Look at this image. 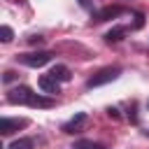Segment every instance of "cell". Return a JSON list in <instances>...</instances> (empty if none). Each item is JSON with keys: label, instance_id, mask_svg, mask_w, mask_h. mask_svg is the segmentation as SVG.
<instances>
[{"label": "cell", "instance_id": "cell-1", "mask_svg": "<svg viewBox=\"0 0 149 149\" xmlns=\"http://www.w3.org/2000/svg\"><path fill=\"white\" fill-rule=\"evenodd\" d=\"M7 102L9 105H30V107H54L51 98L33 93L28 86H16V88L7 91Z\"/></svg>", "mask_w": 149, "mask_h": 149}, {"label": "cell", "instance_id": "cell-2", "mask_svg": "<svg viewBox=\"0 0 149 149\" xmlns=\"http://www.w3.org/2000/svg\"><path fill=\"white\" fill-rule=\"evenodd\" d=\"M119 74H121V70H119V68H102V70H98L93 77H88V79H86V86H88V88L105 86V84H109V81L119 79Z\"/></svg>", "mask_w": 149, "mask_h": 149}, {"label": "cell", "instance_id": "cell-3", "mask_svg": "<svg viewBox=\"0 0 149 149\" xmlns=\"http://www.w3.org/2000/svg\"><path fill=\"white\" fill-rule=\"evenodd\" d=\"M51 51H33V54H19L16 61L21 65H28V68H42L47 63H51Z\"/></svg>", "mask_w": 149, "mask_h": 149}, {"label": "cell", "instance_id": "cell-4", "mask_svg": "<svg viewBox=\"0 0 149 149\" xmlns=\"http://www.w3.org/2000/svg\"><path fill=\"white\" fill-rule=\"evenodd\" d=\"M126 9L123 7H119V5H107V7H102V9H98V12H93V23H102V21H112V19H116V16H121Z\"/></svg>", "mask_w": 149, "mask_h": 149}, {"label": "cell", "instance_id": "cell-5", "mask_svg": "<svg viewBox=\"0 0 149 149\" xmlns=\"http://www.w3.org/2000/svg\"><path fill=\"white\" fill-rule=\"evenodd\" d=\"M84 123H86V114H84V112H77L70 121L63 123V133H68V135H72V133H81Z\"/></svg>", "mask_w": 149, "mask_h": 149}, {"label": "cell", "instance_id": "cell-6", "mask_svg": "<svg viewBox=\"0 0 149 149\" xmlns=\"http://www.w3.org/2000/svg\"><path fill=\"white\" fill-rule=\"evenodd\" d=\"M23 126H28V119H9V116L0 119V133L2 135H9V133H14V130H19Z\"/></svg>", "mask_w": 149, "mask_h": 149}, {"label": "cell", "instance_id": "cell-7", "mask_svg": "<svg viewBox=\"0 0 149 149\" xmlns=\"http://www.w3.org/2000/svg\"><path fill=\"white\" fill-rule=\"evenodd\" d=\"M37 86H40L44 93H49V95H56V93H61V81H56L51 74H42V77L37 79Z\"/></svg>", "mask_w": 149, "mask_h": 149}, {"label": "cell", "instance_id": "cell-8", "mask_svg": "<svg viewBox=\"0 0 149 149\" xmlns=\"http://www.w3.org/2000/svg\"><path fill=\"white\" fill-rule=\"evenodd\" d=\"M49 74H51L56 81H61V84H65V81H70V79H72L70 68H68V65H61V63H56V65L49 70Z\"/></svg>", "mask_w": 149, "mask_h": 149}, {"label": "cell", "instance_id": "cell-9", "mask_svg": "<svg viewBox=\"0 0 149 149\" xmlns=\"http://www.w3.org/2000/svg\"><path fill=\"white\" fill-rule=\"evenodd\" d=\"M123 35H126V28H123V26H114L112 30L105 33V42H107V44H116V42L123 40Z\"/></svg>", "mask_w": 149, "mask_h": 149}, {"label": "cell", "instance_id": "cell-10", "mask_svg": "<svg viewBox=\"0 0 149 149\" xmlns=\"http://www.w3.org/2000/svg\"><path fill=\"white\" fill-rule=\"evenodd\" d=\"M7 149H35V140H33V137H19V140H14Z\"/></svg>", "mask_w": 149, "mask_h": 149}, {"label": "cell", "instance_id": "cell-11", "mask_svg": "<svg viewBox=\"0 0 149 149\" xmlns=\"http://www.w3.org/2000/svg\"><path fill=\"white\" fill-rule=\"evenodd\" d=\"M72 149H107V147L100 142H93V140H77L72 144Z\"/></svg>", "mask_w": 149, "mask_h": 149}, {"label": "cell", "instance_id": "cell-12", "mask_svg": "<svg viewBox=\"0 0 149 149\" xmlns=\"http://www.w3.org/2000/svg\"><path fill=\"white\" fill-rule=\"evenodd\" d=\"M12 37H14V30H12L9 26H2V28H0V40H2V42H12Z\"/></svg>", "mask_w": 149, "mask_h": 149}, {"label": "cell", "instance_id": "cell-13", "mask_svg": "<svg viewBox=\"0 0 149 149\" xmlns=\"http://www.w3.org/2000/svg\"><path fill=\"white\" fill-rule=\"evenodd\" d=\"M133 16H135V23H133V28H142V26H144V14H140V12H135Z\"/></svg>", "mask_w": 149, "mask_h": 149}, {"label": "cell", "instance_id": "cell-14", "mask_svg": "<svg viewBox=\"0 0 149 149\" xmlns=\"http://www.w3.org/2000/svg\"><path fill=\"white\" fill-rule=\"evenodd\" d=\"M14 79H16V72H14V70H7V72L2 74V81H5V84H9V81H14Z\"/></svg>", "mask_w": 149, "mask_h": 149}, {"label": "cell", "instance_id": "cell-15", "mask_svg": "<svg viewBox=\"0 0 149 149\" xmlns=\"http://www.w3.org/2000/svg\"><path fill=\"white\" fill-rule=\"evenodd\" d=\"M107 116H112V119H119V109H116V107H109V109H107Z\"/></svg>", "mask_w": 149, "mask_h": 149}, {"label": "cell", "instance_id": "cell-16", "mask_svg": "<svg viewBox=\"0 0 149 149\" xmlns=\"http://www.w3.org/2000/svg\"><path fill=\"white\" fill-rule=\"evenodd\" d=\"M28 42H30V44H40V42H42V37H40V35H30V37H28Z\"/></svg>", "mask_w": 149, "mask_h": 149}, {"label": "cell", "instance_id": "cell-17", "mask_svg": "<svg viewBox=\"0 0 149 149\" xmlns=\"http://www.w3.org/2000/svg\"><path fill=\"white\" fill-rule=\"evenodd\" d=\"M79 5H81L84 9H93V2H91V0H79Z\"/></svg>", "mask_w": 149, "mask_h": 149}, {"label": "cell", "instance_id": "cell-18", "mask_svg": "<svg viewBox=\"0 0 149 149\" xmlns=\"http://www.w3.org/2000/svg\"><path fill=\"white\" fill-rule=\"evenodd\" d=\"M147 107H149V102H147Z\"/></svg>", "mask_w": 149, "mask_h": 149}]
</instances>
